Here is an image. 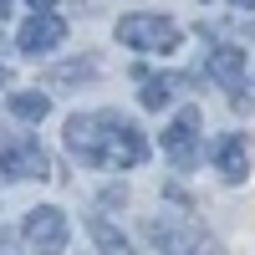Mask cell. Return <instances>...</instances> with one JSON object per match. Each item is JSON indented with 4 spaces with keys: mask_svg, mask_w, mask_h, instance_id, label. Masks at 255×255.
Segmentation results:
<instances>
[{
    "mask_svg": "<svg viewBox=\"0 0 255 255\" xmlns=\"http://www.w3.org/2000/svg\"><path fill=\"white\" fill-rule=\"evenodd\" d=\"M5 77H10V72H5V67H0V82H5Z\"/></svg>",
    "mask_w": 255,
    "mask_h": 255,
    "instance_id": "17",
    "label": "cell"
},
{
    "mask_svg": "<svg viewBox=\"0 0 255 255\" xmlns=\"http://www.w3.org/2000/svg\"><path fill=\"white\" fill-rule=\"evenodd\" d=\"M5 15H10V0H0V20H5Z\"/></svg>",
    "mask_w": 255,
    "mask_h": 255,
    "instance_id": "16",
    "label": "cell"
},
{
    "mask_svg": "<svg viewBox=\"0 0 255 255\" xmlns=\"http://www.w3.org/2000/svg\"><path fill=\"white\" fill-rule=\"evenodd\" d=\"M31 10H56V0H26Z\"/></svg>",
    "mask_w": 255,
    "mask_h": 255,
    "instance_id": "14",
    "label": "cell"
},
{
    "mask_svg": "<svg viewBox=\"0 0 255 255\" xmlns=\"http://www.w3.org/2000/svg\"><path fill=\"white\" fill-rule=\"evenodd\" d=\"M179 87H184V77H174V72H168V77H143V92H138V102L158 113V108H163V102L174 97Z\"/></svg>",
    "mask_w": 255,
    "mask_h": 255,
    "instance_id": "11",
    "label": "cell"
},
{
    "mask_svg": "<svg viewBox=\"0 0 255 255\" xmlns=\"http://www.w3.org/2000/svg\"><path fill=\"white\" fill-rule=\"evenodd\" d=\"M5 108H10V118H20V123H41V118L51 113V97H46V92H10Z\"/></svg>",
    "mask_w": 255,
    "mask_h": 255,
    "instance_id": "10",
    "label": "cell"
},
{
    "mask_svg": "<svg viewBox=\"0 0 255 255\" xmlns=\"http://www.w3.org/2000/svg\"><path fill=\"white\" fill-rule=\"evenodd\" d=\"M235 10H255V0H235Z\"/></svg>",
    "mask_w": 255,
    "mask_h": 255,
    "instance_id": "15",
    "label": "cell"
},
{
    "mask_svg": "<svg viewBox=\"0 0 255 255\" xmlns=\"http://www.w3.org/2000/svg\"><path fill=\"white\" fill-rule=\"evenodd\" d=\"M0 174H10V179H46L51 174V158H46V148H41L31 133H0Z\"/></svg>",
    "mask_w": 255,
    "mask_h": 255,
    "instance_id": "2",
    "label": "cell"
},
{
    "mask_svg": "<svg viewBox=\"0 0 255 255\" xmlns=\"http://www.w3.org/2000/svg\"><path fill=\"white\" fill-rule=\"evenodd\" d=\"M87 230H92V240L102 245V255H128V240H123V235H118V230L102 220V215H92V220H87Z\"/></svg>",
    "mask_w": 255,
    "mask_h": 255,
    "instance_id": "12",
    "label": "cell"
},
{
    "mask_svg": "<svg viewBox=\"0 0 255 255\" xmlns=\"http://www.w3.org/2000/svg\"><path fill=\"white\" fill-rule=\"evenodd\" d=\"M215 163H220L225 179H245V168H250V148H245V138H240V133H225V138L215 143Z\"/></svg>",
    "mask_w": 255,
    "mask_h": 255,
    "instance_id": "9",
    "label": "cell"
},
{
    "mask_svg": "<svg viewBox=\"0 0 255 255\" xmlns=\"http://www.w3.org/2000/svg\"><path fill=\"white\" fill-rule=\"evenodd\" d=\"M72 77H92V61H72V67L56 72V82H72Z\"/></svg>",
    "mask_w": 255,
    "mask_h": 255,
    "instance_id": "13",
    "label": "cell"
},
{
    "mask_svg": "<svg viewBox=\"0 0 255 255\" xmlns=\"http://www.w3.org/2000/svg\"><path fill=\"white\" fill-rule=\"evenodd\" d=\"M163 153H168L174 168H194L199 163V108H184L163 128Z\"/></svg>",
    "mask_w": 255,
    "mask_h": 255,
    "instance_id": "6",
    "label": "cell"
},
{
    "mask_svg": "<svg viewBox=\"0 0 255 255\" xmlns=\"http://www.w3.org/2000/svg\"><path fill=\"white\" fill-rule=\"evenodd\" d=\"M20 235H26V245L36 255H61V250H67V215H61L56 204H41V209L26 215Z\"/></svg>",
    "mask_w": 255,
    "mask_h": 255,
    "instance_id": "4",
    "label": "cell"
},
{
    "mask_svg": "<svg viewBox=\"0 0 255 255\" xmlns=\"http://www.w3.org/2000/svg\"><path fill=\"white\" fill-rule=\"evenodd\" d=\"M102 128H108V163L138 168V163L148 158V138H143L138 123H128V118H118V113H102Z\"/></svg>",
    "mask_w": 255,
    "mask_h": 255,
    "instance_id": "3",
    "label": "cell"
},
{
    "mask_svg": "<svg viewBox=\"0 0 255 255\" xmlns=\"http://www.w3.org/2000/svg\"><path fill=\"white\" fill-rule=\"evenodd\" d=\"M67 148H72V158L87 163V168H102V163H108V128H102V113L72 118V123H67Z\"/></svg>",
    "mask_w": 255,
    "mask_h": 255,
    "instance_id": "5",
    "label": "cell"
},
{
    "mask_svg": "<svg viewBox=\"0 0 255 255\" xmlns=\"http://www.w3.org/2000/svg\"><path fill=\"white\" fill-rule=\"evenodd\" d=\"M209 77H215L225 92H240L245 87V51L240 46H215L209 51Z\"/></svg>",
    "mask_w": 255,
    "mask_h": 255,
    "instance_id": "8",
    "label": "cell"
},
{
    "mask_svg": "<svg viewBox=\"0 0 255 255\" xmlns=\"http://www.w3.org/2000/svg\"><path fill=\"white\" fill-rule=\"evenodd\" d=\"M61 41H67V20H61L56 10H36L26 26L15 31V46L26 56H41V51H56Z\"/></svg>",
    "mask_w": 255,
    "mask_h": 255,
    "instance_id": "7",
    "label": "cell"
},
{
    "mask_svg": "<svg viewBox=\"0 0 255 255\" xmlns=\"http://www.w3.org/2000/svg\"><path fill=\"white\" fill-rule=\"evenodd\" d=\"M118 41H123V46H133V51H174L179 41H184V31H179L168 15L133 10V15L118 20Z\"/></svg>",
    "mask_w": 255,
    "mask_h": 255,
    "instance_id": "1",
    "label": "cell"
}]
</instances>
